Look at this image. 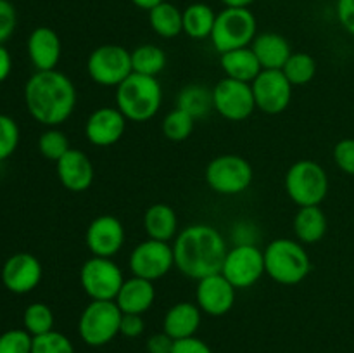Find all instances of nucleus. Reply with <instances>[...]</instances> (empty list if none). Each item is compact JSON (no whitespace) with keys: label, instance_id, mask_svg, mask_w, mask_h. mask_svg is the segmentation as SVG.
Returning a JSON list of instances; mask_svg holds the SVG:
<instances>
[{"label":"nucleus","instance_id":"1","mask_svg":"<svg viewBox=\"0 0 354 353\" xmlns=\"http://www.w3.org/2000/svg\"><path fill=\"white\" fill-rule=\"evenodd\" d=\"M227 251L223 235L206 224L189 225L178 232L173 242L175 266L180 273L196 280L220 273Z\"/></svg>","mask_w":354,"mask_h":353},{"label":"nucleus","instance_id":"2","mask_svg":"<svg viewBox=\"0 0 354 353\" xmlns=\"http://www.w3.org/2000/svg\"><path fill=\"white\" fill-rule=\"evenodd\" d=\"M76 89L69 76L57 69L37 71L24 87L26 109L38 123L59 127L76 107Z\"/></svg>","mask_w":354,"mask_h":353},{"label":"nucleus","instance_id":"3","mask_svg":"<svg viewBox=\"0 0 354 353\" xmlns=\"http://www.w3.org/2000/svg\"><path fill=\"white\" fill-rule=\"evenodd\" d=\"M161 104L162 87L156 76L131 73L116 87V107L128 121H149L159 113Z\"/></svg>","mask_w":354,"mask_h":353},{"label":"nucleus","instance_id":"4","mask_svg":"<svg viewBox=\"0 0 354 353\" xmlns=\"http://www.w3.org/2000/svg\"><path fill=\"white\" fill-rule=\"evenodd\" d=\"M265 273L282 286L299 284L310 275L311 260L303 242L280 237L270 242L263 251Z\"/></svg>","mask_w":354,"mask_h":353},{"label":"nucleus","instance_id":"5","mask_svg":"<svg viewBox=\"0 0 354 353\" xmlns=\"http://www.w3.org/2000/svg\"><path fill=\"white\" fill-rule=\"evenodd\" d=\"M258 35V23L249 7H225L216 14L211 44L214 51L225 54L235 48L251 47Z\"/></svg>","mask_w":354,"mask_h":353},{"label":"nucleus","instance_id":"6","mask_svg":"<svg viewBox=\"0 0 354 353\" xmlns=\"http://www.w3.org/2000/svg\"><path fill=\"white\" fill-rule=\"evenodd\" d=\"M286 192L299 208L318 206L328 194L327 172L313 159H299L287 170Z\"/></svg>","mask_w":354,"mask_h":353},{"label":"nucleus","instance_id":"7","mask_svg":"<svg viewBox=\"0 0 354 353\" xmlns=\"http://www.w3.org/2000/svg\"><path fill=\"white\" fill-rule=\"evenodd\" d=\"M123 311L116 301L92 300L82 311L78 320V334L83 343L93 348L106 346L120 334Z\"/></svg>","mask_w":354,"mask_h":353},{"label":"nucleus","instance_id":"8","mask_svg":"<svg viewBox=\"0 0 354 353\" xmlns=\"http://www.w3.org/2000/svg\"><path fill=\"white\" fill-rule=\"evenodd\" d=\"M254 179L251 163L237 154H221L206 166V183L221 196H237L249 189Z\"/></svg>","mask_w":354,"mask_h":353},{"label":"nucleus","instance_id":"9","mask_svg":"<svg viewBox=\"0 0 354 353\" xmlns=\"http://www.w3.org/2000/svg\"><path fill=\"white\" fill-rule=\"evenodd\" d=\"M90 80L102 87H118L133 73L131 52L116 44L100 45L86 59Z\"/></svg>","mask_w":354,"mask_h":353},{"label":"nucleus","instance_id":"10","mask_svg":"<svg viewBox=\"0 0 354 353\" xmlns=\"http://www.w3.org/2000/svg\"><path fill=\"white\" fill-rule=\"evenodd\" d=\"M80 282L90 300L114 301L123 286L124 277L118 263L111 258L92 256L82 265Z\"/></svg>","mask_w":354,"mask_h":353},{"label":"nucleus","instance_id":"11","mask_svg":"<svg viewBox=\"0 0 354 353\" xmlns=\"http://www.w3.org/2000/svg\"><path fill=\"white\" fill-rule=\"evenodd\" d=\"M221 273L235 289L252 287L265 275V256L258 244H239L228 249Z\"/></svg>","mask_w":354,"mask_h":353},{"label":"nucleus","instance_id":"12","mask_svg":"<svg viewBox=\"0 0 354 353\" xmlns=\"http://www.w3.org/2000/svg\"><path fill=\"white\" fill-rule=\"evenodd\" d=\"M213 109L228 121L248 120L256 109L251 83L225 76L213 89Z\"/></svg>","mask_w":354,"mask_h":353},{"label":"nucleus","instance_id":"13","mask_svg":"<svg viewBox=\"0 0 354 353\" xmlns=\"http://www.w3.org/2000/svg\"><path fill=\"white\" fill-rule=\"evenodd\" d=\"M128 265L135 277H142V279L154 282V280L165 277L175 266L173 246L165 241L147 237L140 244L135 246L130 260H128Z\"/></svg>","mask_w":354,"mask_h":353},{"label":"nucleus","instance_id":"14","mask_svg":"<svg viewBox=\"0 0 354 353\" xmlns=\"http://www.w3.org/2000/svg\"><path fill=\"white\" fill-rule=\"evenodd\" d=\"M256 109L266 114H280L292 100V85L282 69H263L251 83Z\"/></svg>","mask_w":354,"mask_h":353},{"label":"nucleus","instance_id":"15","mask_svg":"<svg viewBox=\"0 0 354 353\" xmlns=\"http://www.w3.org/2000/svg\"><path fill=\"white\" fill-rule=\"evenodd\" d=\"M124 227L120 218L113 215H100L90 221L85 232V242L88 251L100 258H113L124 246Z\"/></svg>","mask_w":354,"mask_h":353},{"label":"nucleus","instance_id":"16","mask_svg":"<svg viewBox=\"0 0 354 353\" xmlns=\"http://www.w3.org/2000/svg\"><path fill=\"white\" fill-rule=\"evenodd\" d=\"M235 289L223 273H213L197 280L196 301L201 311L209 317H223L234 308Z\"/></svg>","mask_w":354,"mask_h":353},{"label":"nucleus","instance_id":"17","mask_svg":"<svg viewBox=\"0 0 354 353\" xmlns=\"http://www.w3.org/2000/svg\"><path fill=\"white\" fill-rule=\"evenodd\" d=\"M44 269L37 256L30 253H16L6 260L2 266V282L14 294L31 293L40 284Z\"/></svg>","mask_w":354,"mask_h":353},{"label":"nucleus","instance_id":"18","mask_svg":"<svg viewBox=\"0 0 354 353\" xmlns=\"http://www.w3.org/2000/svg\"><path fill=\"white\" fill-rule=\"evenodd\" d=\"M127 121L118 107L102 106L86 118L85 135L92 145L109 147L121 141L127 130Z\"/></svg>","mask_w":354,"mask_h":353},{"label":"nucleus","instance_id":"19","mask_svg":"<svg viewBox=\"0 0 354 353\" xmlns=\"http://www.w3.org/2000/svg\"><path fill=\"white\" fill-rule=\"evenodd\" d=\"M57 176L62 185L71 192H85L92 187L95 179V170L92 161L80 149H69L57 163H55Z\"/></svg>","mask_w":354,"mask_h":353},{"label":"nucleus","instance_id":"20","mask_svg":"<svg viewBox=\"0 0 354 353\" xmlns=\"http://www.w3.org/2000/svg\"><path fill=\"white\" fill-rule=\"evenodd\" d=\"M28 55L37 71H50L55 69L61 59L62 45L61 38L52 28L38 26L31 31L28 38Z\"/></svg>","mask_w":354,"mask_h":353},{"label":"nucleus","instance_id":"21","mask_svg":"<svg viewBox=\"0 0 354 353\" xmlns=\"http://www.w3.org/2000/svg\"><path fill=\"white\" fill-rule=\"evenodd\" d=\"M156 289L154 282L142 277H130L124 279L120 293L116 296V305L123 314L142 315L154 305Z\"/></svg>","mask_w":354,"mask_h":353},{"label":"nucleus","instance_id":"22","mask_svg":"<svg viewBox=\"0 0 354 353\" xmlns=\"http://www.w3.org/2000/svg\"><path fill=\"white\" fill-rule=\"evenodd\" d=\"M201 318H203V311L197 305L190 303V301H180L166 311L165 320H162V331L175 341L192 338L199 331Z\"/></svg>","mask_w":354,"mask_h":353},{"label":"nucleus","instance_id":"23","mask_svg":"<svg viewBox=\"0 0 354 353\" xmlns=\"http://www.w3.org/2000/svg\"><path fill=\"white\" fill-rule=\"evenodd\" d=\"M251 48L263 69H282L287 59L292 54L289 40L275 31H265V33L256 35Z\"/></svg>","mask_w":354,"mask_h":353},{"label":"nucleus","instance_id":"24","mask_svg":"<svg viewBox=\"0 0 354 353\" xmlns=\"http://www.w3.org/2000/svg\"><path fill=\"white\" fill-rule=\"evenodd\" d=\"M144 230L149 239L169 242L178 235V217L169 204L156 203L144 213Z\"/></svg>","mask_w":354,"mask_h":353},{"label":"nucleus","instance_id":"25","mask_svg":"<svg viewBox=\"0 0 354 353\" xmlns=\"http://www.w3.org/2000/svg\"><path fill=\"white\" fill-rule=\"evenodd\" d=\"M220 64L227 78L245 83L254 82L256 76L263 71L261 64H259L258 57L251 47L235 48V51L220 54Z\"/></svg>","mask_w":354,"mask_h":353},{"label":"nucleus","instance_id":"26","mask_svg":"<svg viewBox=\"0 0 354 353\" xmlns=\"http://www.w3.org/2000/svg\"><path fill=\"white\" fill-rule=\"evenodd\" d=\"M328 221L320 206H303L294 217V232L303 244H315L327 234Z\"/></svg>","mask_w":354,"mask_h":353},{"label":"nucleus","instance_id":"27","mask_svg":"<svg viewBox=\"0 0 354 353\" xmlns=\"http://www.w3.org/2000/svg\"><path fill=\"white\" fill-rule=\"evenodd\" d=\"M216 12L207 3L196 2L183 9V33L192 40H204L211 37Z\"/></svg>","mask_w":354,"mask_h":353},{"label":"nucleus","instance_id":"28","mask_svg":"<svg viewBox=\"0 0 354 353\" xmlns=\"http://www.w3.org/2000/svg\"><path fill=\"white\" fill-rule=\"evenodd\" d=\"M149 23L159 37L175 38L183 33V10H180L175 3L165 0L149 10Z\"/></svg>","mask_w":354,"mask_h":353},{"label":"nucleus","instance_id":"29","mask_svg":"<svg viewBox=\"0 0 354 353\" xmlns=\"http://www.w3.org/2000/svg\"><path fill=\"white\" fill-rule=\"evenodd\" d=\"M176 107L189 113L194 120L204 118L213 111V90L199 83H190L180 90L176 97Z\"/></svg>","mask_w":354,"mask_h":353},{"label":"nucleus","instance_id":"30","mask_svg":"<svg viewBox=\"0 0 354 353\" xmlns=\"http://www.w3.org/2000/svg\"><path fill=\"white\" fill-rule=\"evenodd\" d=\"M131 68L138 75L158 76L166 68L165 51L152 44L138 45L131 51Z\"/></svg>","mask_w":354,"mask_h":353},{"label":"nucleus","instance_id":"31","mask_svg":"<svg viewBox=\"0 0 354 353\" xmlns=\"http://www.w3.org/2000/svg\"><path fill=\"white\" fill-rule=\"evenodd\" d=\"M282 73L292 87L308 85L317 75V61L306 52H292L283 64Z\"/></svg>","mask_w":354,"mask_h":353},{"label":"nucleus","instance_id":"32","mask_svg":"<svg viewBox=\"0 0 354 353\" xmlns=\"http://www.w3.org/2000/svg\"><path fill=\"white\" fill-rule=\"evenodd\" d=\"M24 329L31 336H41L54 331V311L45 303H31L28 305L23 314Z\"/></svg>","mask_w":354,"mask_h":353},{"label":"nucleus","instance_id":"33","mask_svg":"<svg viewBox=\"0 0 354 353\" xmlns=\"http://www.w3.org/2000/svg\"><path fill=\"white\" fill-rule=\"evenodd\" d=\"M194 120L189 113H185L180 107H175L173 111H169L165 116L162 121V134L168 141L173 142H183L192 135L194 132Z\"/></svg>","mask_w":354,"mask_h":353},{"label":"nucleus","instance_id":"34","mask_svg":"<svg viewBox=\"0 0 354 353\" xmlns=\"http://www.w3.org/2000/svg\"><path fill=\"white\" fill-rule=\"evenodd\" d=\"M69 141L64 132L57 130L55 127H50L45 130L38 138V151L48 161L57 163L66 152L69 151Z\"/></svg>","mask_w":354,"mask_h":353},{"label":"nucleus","instance_id":"35","mask_svg":"<svg viewBox=\"0 0 354 353\" xmlns=\"http://www.w3.org/2000/svg\"><path fill=\"white\" fill-rule=\"evenodd\" d=\"M31 353H75V346L68 336L50 331L47 334L35 336Z\"/></svg>","mask_w":354,"mask_h":353},{"label":"nucleus","instance_id":"36","mask_svg":"<svg viewBox=\"0 0 354 353\" xmlns=\"http://www.w3.org/2000/svg\"><path fill=\"white\" fill-rule=\"evenodd\" d=\"M33 336L26 329H10L0 334V353H31Z\"/></svg>","mask_w":354,"mask_h":353},{"label":"nucleus","instance_id":"37","mask_svg":"<svg viewBox=\"0 0 354 353\" xmlns=\"http://www.w3.org/2000/svg\"><path fill=\"white\" fill-rule=\"evenodd\" d=\"M19 144V127L7 114H0V161L14 154Z\"/></svg>","mask_w":354,"mask_h":353},{"label":"nucleus","instance_id":"38","mask_svg":"<svg viewBox=\"0 0 354 353\" xmlns=\"http://www.w3.org/2000/svg\"><path fill=\"white\" fill-rule=\"evenodd\" d=\"M334 161L342 172L354 176V138H342L335 144Z\"/></svg>","mask_w":354,"mask_h":353},{"label":"nucleus","instance_id":"39","mask_svg":"<svg viewBox=\"0 0 354 353\" xmlns=\"http://www.w3.org/2000/svg\"><path fill=\"white\" fill-rule=\"evenodd\" d=\"M17 24V14L9 0H0V45L12 37Z\"/></svg>","mask_w":354,"mask_h":353},{"label":"nucleus","instance_id":"40","mask_svg":"<svg viewBox=\"0 0 354 353\" xmlns=\"http://www.w3.org/2000/svg\"><path fill=\"white\" fill-rule=\"evenodd\" d=\"M144 331L145 322L142 318V315L123 314L120 325V334H123L124 338H138V336L144 334Z\"/></svg>","mask_w":354,"mask_h":353},{"label":"nucleus","instance_id":"41","mask_svg":"<svg viewBox=\"0 0 354 353\" xmlns=\"http://www.w3.org/2000/svg\"><path fill=\"white\" fill-rule=\"evenodd\" d=\"M171 353H213L209 346L203 341V339L196 338H185V339H176L173 343Z\"/></svg>","mask_w":354,"mask_h":353},{"label":"nucleus","instance_id":"42","mask_svg":"<svg viewBox=\"0 0 354 353\" xmlns=\"http://www.w3.org/2000/svg\"><path fill=\"white\" fill-rule=\"evenodd\" d=\"M256 232H258V228L251 221H239V224H235L234 230H232V237L235 239V246L256 244V239H258Z\"/></svg>","mask_w":354,"mask_h":353},{"label":"nucleus","instance_id":"43","mask_svg":"<svg viewBox=\"0 0 354 353\" xmlns=\"http://www.w3.org/2000/svg\"><path fill=\"white\" fill-rule=\"evenodd\" d=\"M337 17L341 26L354 37V0H337Z\"/></svg>","mask_w":354,"mask_h":353},{"label":"nucleus","instance_id":"44","mask_svg":"<svg viewBox=\"0 0 354 353\" xmlns=\"http://www.w3.org/2000/svg\"><path fill=\"white\" fill-rule=\"evenodd\" d=\"M173 343L175 339L169 338L165 331L158 332V334H152L151 338L145 343V348L149 353H171Z\"/></svg>","mask_w":354,"mask_h":353},{"label":"nucleus","instance_id":"45","mask_svg":"<svg viewBox=\"0 0 354 353\" xmlns=\"http://www.w3.org/2000/svg\"><path fill=\"white\" fill-rule=\"evenodd\" d=\"M10 69H12V59H10L9 51L0 45V83L6 82L7 76L10 75Z\"/></svg>","mask_w":354,"mask_h":353},{"label":"nucleus","instance_id":"46","mask_svg":"<svg viewBox=\"0 0 354 353\" xmlns=\"http://www.w3.org/2000/svg\"><path fill=\"white\" fill-rule=\"evenodd\" d=\"M162 2H165V0H131L133 6H137L138 9H144V10H151L152 7L159 6V3Z\"/></svg>","mask_w":354,"mask_h":353},{"label":"nucleus","instance_id":"47","mask_svg":"<svg viewBox=\"0 0 354 353\" xmlns=\"http://www.w3.org/2000/svg\"><path fill=\"white\" fill-rule=\"evenodd\" d=\"M256 0H221L225 7H249Z\"/></svg>","mask_w":354,"mask_h":353},{"label":"nucleus","instance_id":"48","mask_svg":"<svg viewBox=\"0 0 354 353\" xmlns=\"http://www.w3.org/2000/svg\"><path fill=\"white\" fill-rule=\"evenodd\" d=\"M335 2H337V0H335Z\"/></svg>","mask_w":354,"mask_h":353}]
</instances>
